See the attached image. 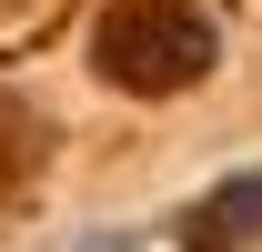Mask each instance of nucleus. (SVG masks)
Instances as JSON below:
<instances>
[{
	"instance_id": "1",
	"label": "nucleus",
	"mask_w": 262,
	"mask_h": 252,
	"mask_svg": "<svg viewBox=\"0 0 262 252\" xmlns=\"http://www.w3.org/2000/svg\"><path fill=\"white\" fill-rule=\"evenodd\" d=\"M212 20H202L192 0H111L91 20V61L101 81H121V91L162 101V91H192L202 71H212Z\"/></svg>"
},
{
	"instance_id": "2",
	"label": "nucleus",
	"mask_w": 262,
	"mask_h": 252,
	"mask_svg": "<svg viewBox=\"0 0 262 252\" xmlns=\"http://www.w3.org/2000/svg\"><path fill=\"white\" fill-rule=\"evenodd\" d=\"M202 232H212V242L262 232V172H242V182H222V192H212V202H202Z\"/></svg>"
}]
</instances>
